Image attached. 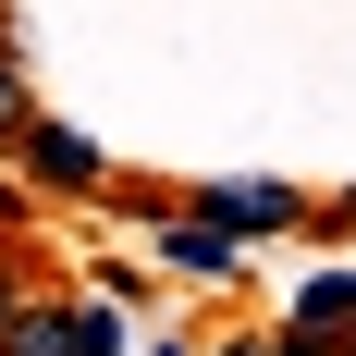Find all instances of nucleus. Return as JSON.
I'll return each instance as SVG.
<instances>
[{"mask_svg":"<svg viewBox=\"0 0 356 356\" xmlns=\"http://www.w3.org/2000/svg\"><path fill=\"white\" fill-rule=\"evenodd\" d=\"M13 147H25V172H37V184H62V197H99V184H111L99 136H74V123H37V111H25V136H13Z\"/></svg>","mask_w":356,"mask_h":356,"instance_id":"nucleus-1","label":"nucleus"},{"mask_svg":"<svg viewBox=\"0 0 356 356\" xmlns=\"http://www.w3.org/2000/svg\"><path fill=\"white\" fill-rule=\"evenodd\" d=\"M160 270H184V283H234L246 246H234L221 221H160Z\"/></svg>","mask_w":356,"mask_h":356,"instance_id":"nucleus-2","label":"nucleus"},{"mask_svg":"<svg viewBox=\"0 0 356 356\" xmlns=\"http://www.w3.org/2000/svg\"><path fill=\"white\" fill-rule=\"evenodd\" d=\"M209 221H221V234H283V221H295V184H221Z\"/></svg>","mask_w":356,"mask_h":356,"instance_id":"nucleus-3","label":"nucleus"},{"mask_svg":"<svg viewBox=\"0 0 356 356\" xmlns=\"http://www.w3.org/2000/svg\"><path fill=\"white\" fill-rule=\"evenodd\" d=\"M0 356H74V307H13L0 320Z\"/></svg>","mask_w":356,"mask_h":356,"instance_id":"nucleus-4","label":"nucleus"},{"mask_svg":"<svg viewBox=\"0 0 356 356\" xmlns=\"http://www.w3.org/2000/svg\"><path fill=\"white\" fill-rule=\"evenodd\" d=\"M283 332H356V270H320V283L295 295V320Z\"/></svg>","mask_w":356,"mask_h":356,"instance_id":"nucleus-5","label":"nucleus"},{"mask_svg":"<svg viewBox=\"0 0 356 356\" xmlns=\"http://www.w3.org/2000/svg\"><path fill=\"white\" fill-rule=\"evenodd\" d=\"M0 136H25V74H13V49H0Z\"/></svg>","mask_w":356,"mask_h":356,"instance_id":"nucleus-6","label":"nucleus"},{"mask_svg":"<svg viewBox=\"0 0 356 356\" xmlns=\"http://www.w3.org/2000/svg\"><path fill=\"white\" fill-rule=\"evenodd\" d=\"M295 356H356V332H283Z\"/></svg>","mask_w":356,"mask_h":356,"instance_id":"nucleus-7","label":"nucleus"},{"mask_svg":"<svg viewBox=\"0 0 356 356\" xmlns=\"http://www.w3.org/2000/svg\"><path fill=\"white\" fill-rule=\"evenodd\" d=\"M221 356H295V344H283V332H246V344H221Z\"/></svg>","mask_w":356,"mask_h":356,"instance_id":"nucleus-8","label":"nucleus"},{"mask_svg":"<svg viewBox=\"0 0 356 356\" xmlns=\"http://www.w3.org/2000/svg\"><path fill=\"white\" fill-rule=\"evenodd\" d=\"M13 307H25V295H13V258H0V320H13Z\"/></svg>","mask_w":356,"mask_h":356,"instance_id":"nucleus-9","label":"nucleus"},{"mask_svg":"<svg viewBox=\"0 0 356 356\" xmlns=\"http://www.w3.org/2000/svg\"><path fill=\"white\" fill-rule=\"evenodd\" d=\"M332 221H344V234H356V184H344V197H332Z\"/></svg>","mask_w":356,"mask_h":356,"instance_id":"nucleus-10","label":"nucleus"},{"mask_svg":"<svg viewBox=\"0 0 356 356\" xmlns=\"http://www.w3.org/2000/svg\"><path fill=\"white\" fill-rule=\"evenodd\" d=\"M147 356H197V344H147Z\"/></svg>","mask_w":356,"mask_h":356,"instance_id":"nucleus-11","label":"nucleus"}]
</instances>
